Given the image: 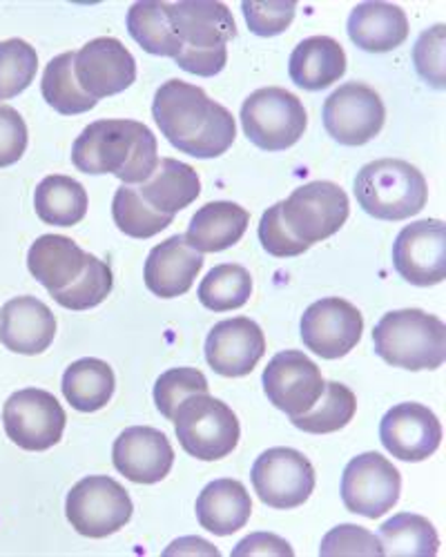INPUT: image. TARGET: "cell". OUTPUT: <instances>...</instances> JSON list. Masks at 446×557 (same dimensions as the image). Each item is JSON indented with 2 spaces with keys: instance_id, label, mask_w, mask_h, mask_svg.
Instances as JSON below:
<instances>
[{
  "instance_id": "obj_1",
  "label": "cell",
  "mask_w": 446,
  "mask_h": 557,
  "mask_svg": "<svg viewBox=\"0 0 446 557\" xmlns=\"http://www.w3.org/2000/svg\"><path fill=\"white\" fill-rule=\"evenodd\" d=\"M152 116L168 141L195 159L226 154L237 136L235 119L226 108L208 99L201 87L178 78L157 89Z\"/></svg>"
},
{
  "instance_id": "obj_2",
  "label": "cell",
  "mask_w": 446,
  "mask_h": 557,
  "mask_svg": "<svg viewBox=\"0 0 446 557\" xmlns=\"http://www.w3.org/2000/svg\"><path fill=\"white\" fill-rule=\"evenodd\" d=\"M157 136L129 119L89 123L72 148V163L85 174H114L123 183H146L157 165Z\"/></svg>"
},
{
  "instance_id": "obj_3",
  "label": "cell",
  "mask_w": 446,
  "mask_h": 557,
  "mask_svg": "<svg viewBox=\"0 0 446 557\" xmlns=\"http://www.w3.org/2000/svg\"><path fill=\"white\" fill-rule=\"evenodd\" d=\"M375 352L405 370H435L446 359V326L435 314L418 308L393 310L373 331Z\"/></svg>"
},
{
  "instance_id": "obj_4",
  "label": "cell",
  "mask_w": 446,
  "mask_h": 557,
  "mask_svg": "<svg viewBox=\"0 0 446 557\" xmlns=\"http://www.w3.org/2000/svg\"><path fill=\"white\" fill-rule=\"evenodd\" d=\"M355 197L373 219L401 221L424 210L429 188L416 165L399 159H380L357 172Z\"/></svg>"
},
{
  "instance_id": "obj_5",
  "label": "cell",
  "mask_w": 446,
  "mask_h": 557,
  "mask_svg": "<svg viewBox=\"0 0 446 557\" xmlns=\"http://www.w3.org/2000/svg\"><path fill=\"white\" fill-rule=\"evenodd\" d=\"M174 431L182 448L201 459L216 461L228 457L239 444V420L228 404L206 395H193L178 406Z\"/></svg>"
},
{
  "instance_id": "obj_6",
  "label": "cell",
  "mask_w": 446,
  "mask_h": 557,
  "mask_svg": "<svg viewBox=\"0 0 446 557\" xmlns=\"http://www.w3.org/2000/svg\"><path fill=\"white\" fill-rule=\"evenodd\" d=\"M306 110L301 101L282 87H263L241 106V125L250 144L261 150L280 152L293 148L306 132Z\"/></svg>"
},
{
  "instance_id": "obj_7",
  "label": "cell",
  "mask_w": 446,
  "mask_h": 557,
  "mask_svg": "<svg viewBox=\"0 0 446 557\" xmlns=\"http://www.w3.org/2000/svg\"><path fill=\"white\" fill-rule=\"evenodd\" d=\"M127 491L106 475H92L72 486L65 516L74 531L89 540H101L121 531L132 518Z\"/></svg>"
},
{
  "instance_id": "obj_8",
  "label": "cell",
  "mask_w": 446,
  "mask_h": 557,
  "mask_svg": "<svg viewBox=\"0 0 446 557\" xmlns=\"http://www.w3.org/2000/svg\"><path fill=\"white\" fill-rule=\"evenodd\" d=\"M280 206L286 227L308 246L339 232L350 210L346 193L331 181L306 183Z\"/></svg>"
},
{
  "instance_id": "obj_9",
  "label": "cell",
  "mask_w": 446,
  "mask_h": 557,
  "mask_svg": "<svg viewBox=\"0 0 446 557\" xmlns=\"http://www.w3.org/2000/svg\"><path fill=\"white\" fill-rule=\"evenodd\" d=\"M65 410L59 399L40 388L14 393L3 408L8 437L23 450L40 453L57 446L65 431Z\"/></svg>"
},
{
  "instance_id": "obj_10",
  "label": "cell",
  "mask_w": 446,
  "mask_h": 557,
  "mask_svg": "<svg viewBox=\"0 0 446 557\" xmlns=\"http://www.w3.org/2000/svg\"><path fill=\"white\" fill-rule=\"evenodd\" d=\"M386 110L377 91L364 83H346L324 103V127L337 144L360 148L382 132Z\"/></svg>"
},
{
  "instance_id": "obj_11",
  "label": "cell",
  "mask_w": 446,
  "mask_h": 557,
  "mask_svg": "<svg viewBox=\"0 0 446 557\" xmlns=\"http://www.w3.org/2000/svg\"><path fill=\"white\" fill-rule=\"evenodd\" d=\"M399 471L380 453H364L348 461L342 478V499L355 516L377 520L397 504Z\"/></svg>"
},
{
  "instance_id": "obj_12",
  "label": "cell",
  "mask_w": 446,
  "mask_h": 557,
  "mask_svg": "<svg viewBox=\"0 0 446 557\" xmlns=\"http://www.w3.org/2000/svg\"><path fill=\"white\" fill-rule=\"evenodd\" d=\"M252 486L259 499L273 508H297L315 491V469L293 448H271L257 457Z\"/></svg>"
},
{
  "instance_id": "obj_13",
  "label": "cell",
  "mask_w": 446,
  "mask_h": 557,
  "mask_svg": "<svg viewBox=\"0 0 446 557\" xmlns=\"http://www.w3.org/2000/svg\"><path fill=\"white\" fill-rule=\"evenodd\" d=\"M393 265L405 282L429 288L446 278V225L424 219L399 232L393 246Z\"/></svg>"
},
{
  "instance_id": "obj_14",
  "label": "cell",
  "mask_w": 446,
  "mask_h": 557,
  "mask_svg": "<svg viewBox=\"0 0 446 557\" xmlns=\"http://www.w3.org/2000/svg\"><path fill=\"white\" fill-rule=\"evenodd\" d=\"M364 317L352 304L329 297L312 304L301 317V342L322 359H339L360 344Z\"/></svg>"
},
{
  "instance_id": "obj_15",
  "label": "cell",
  "mask_w": 446,
  "mask_h": 557,
  "mask_svg": "<svg viewBox=\"0 0 446 557\" xmlns=\"http://www.w3.org/2000/svg\"><path fill=\"white\" fill-rule=\"evenodd\" d=\"M324 386L318 363L299 350L277 352L263 370L265 397L288 417L308 412L320 401Z\"/></svg>"
},
{
  "instance_id": "obj_16",
  "label": "cell",
  "mask_w": 446,
  "mask_h": 557,
  "mask_svg": "<svg viewBox=\"0 0 446 557\" xmlns=\"http://www.w3.org/2000/svg\"><path fill=\"white\" fill-rule=\"evenodd\" d=\"M74 74L83 91L99 101L127 89L137 78V63L121 40L103 36L76 52Z\"/></svg>"
},
{
  "instance_id": "obj_17",
  "label": "cell",
  "mask_w": 446,
  "mask_h": 557,
  "mask_svg": "<svg viewBox=\"0 0 446 557\" xmlns=\"http://www.w3.org/2000/svg\"><path fill=\"white\" fill-rule=\"evenodd\" d=\"M263 352V331L248 317L219 321L206 339L208 366L221 377L250 375Z\"/></svg>"
},
{
  "instance_id": "obj_18",
  "label": "cell",
  "mask_w": 446,
  "mask_h": 557,
  "mask_svg": "<svg viewBox=\"0 0 446 557\" xmlns=\"http://www.w3.org/2000/svg\"><path fill=\"white\" fill-rule=\"evenodd\" d=\"M380 440L401 461H424L442 442V424L433 410L407 401L393 406L380 424Z\"/></svg>"
},
{
  "instance_id": "obj_19",
  "label": "cell",
  "mask_w": 446,
  "mask_h": 557,
  "mask_svg": "<svg viewBox=\"0 0 446 557\" xmlns=\"http://www.w3.org/2000/svg\"><path fill=\"white\" fill-rule=\"evenodd\" d=\"M112 461L125 480L134 484H157L170 473L174 450L161 431L134 426L116 437Z\"/></svg>"
},
{
  "instance_id": "obj_20",
  "label": "cell",
  "mask_w": 446,
  "mask_h": 557,
  "mask_svg": "<svg viewBox=\"0 0 446 557\" xmlns=\"http://www.w3.org/2000/svg\"><path fill=\"white\" fill-rule=\"evenodd\" d=\"M174 34L190 50H216L237 36V25L228 5L216 0H182L168 5Z\"/></svg>"
},
{
  "instance_id": "obj_21",
  "label": "cell",
  "mask_w": 446,
  "mask_h": 557,
  "mask_svg": "<svg viewBox=\"0 0 446 557\" xmlns=\"http://www.w3.org/2000/svg\"><path fill=\"white\" fill-rule=\"evenodd\" d=\"M57 335V317L36 297H16L0 310V344L18 355H40Z\"/></svg>"
},
{
  "instance_id": "obj_22",
  "label": "cell",
  "mask_w": 446,
  "mask_h": 557,
  "mask_svg": "<svg viewBox=\"0 0 446 557\" xmlns=\"http://www.w3.org/2000/svg\"><path fill=\"white\" fill-rule=\"evenodd\" d=\"M203 268V255L186 244L184 237H170L154 246L146 261V286L161 299L186 295Z\"/></svg>"
},
{
  "instance_id": "obj_23",
  "label": "cell",
  "mask_w": 446,
  "mask_h": 557,
  "mask_svg": "<svg viewBox=\"0 0 446 557\" xmlns=\"http://www.w3.org/2000/svg\"><path fill=\"white\" fill-rule=\"evenodd\" d=\"M348 36L364 52L386 54L409 38V18L391 3H360L350 12Z\"/></svg>"
},
{
  "instance_id": "obj_24",
  "label": "cell",
  "mask_w": 446,
  "mask_h": 557,
  "mask_svg": "<svg viewBox=\"0 0 446 557\" xmlns=\"http://www.w3.org/2000/svg\"><path fill=\"white\" fill-rule=\"evenodd\" d=\"M87 257L89 255L67 237L42 235L29 248L27 268L36 282L52 295L76 282L85 270Z\"/></svg>"
},
{
  "instance_id": "obj_25",
  "label": "cell",
  "mask_w": 446,
  "mask_h": 557,
  "mask_svg": "<svg viewBox=\"0 0 446 557\" xmlns=\"http://www.w3.org/2000/svg\"><path fill=\"white\" fill-rule=\"evenodd\" d=\"M195 510L199 524L206 531L219 537H226L248 524L252 513V502L241 482L216 480L201 491Z\"/></svg>"
},
{
  "instance_id": "obj_26",
  "label": "cell",
  "mask_w": 446,
  "mask_h": 557,
  "mask_svg": "<svg viewBox=\"0 0 446 557\" xmlns=\"http://www.w3.org/2000/svg\"><path fill=\"white\" fill-rule=\"evenodd\" d=\"M248 223L250 214L241 206L233 201H212L193 216L184 239L201 255L223 252L241 242Z\"/></svg>"
},
{
  "instance_id": "obj_27",
  "label": "cell",
  "mask_w": 446,
  "mask_h": 557,
  "mask_svg": "<svg viewBox=\"0 0 446 557\" xmlns=\"http://www.w3.org/2000/svg\"><path fill=\"white\" fill-rule=\"evenodd\" d=\"M288 70L297 87L320 91L346 74V54L335 38L312 36L297 45Z\"/></svg>"
},
{
  "instance_id": "obj_28",
  "label": "cell",
  "mask_w": 446,
  "mask_h": 557,
  "mask_svg": "<svg viewBox=\"0 0 446 557\" xmlns=\"http://www.w3.org/2000/svg\"><path fill=\"white\" fill-rule=\"evenodd\" d=\"M201 193V181L193 165L176 159H161L154 174L141 183V199L161 214L174 216L178 210L197 201Z\"/></svg>"
},
{
  "instance_id": "obj_29",
  "label": "cell",
  "mask_w": 446,
  "mask_h": 557,
  "mask_svg": "<svg viewBox=\"0 0 446 557\" xmlns=\"http://www.w3.org/2000/svg\"><path fill=\"white\" fill-rule=\"evenodd\" d=\"M114 370L101 359H78L63 375V395L78 412H97L114 395Z\"/></svg>"
},
{
  "instance_id": "obj_30",
  "label": "cell",
  "mask_w": 446,
  "mask_h": 557,
  "mask_svg": "<svg viewBox=\"0 0 446 557\" xmlns=\"http://www.w3.org/2000/svg\"><path fill=\"white\" fill-rule=\"evenodd\" d=\"M34 210L42 223L70 227L87 214V193L83 185L65 174L45 176L34 195Z\"/></svg>"
},
{
  "instance_id": "obj_31",
  "label": "cell",
  "mask_w": 446,
  "mask_h": 557,
  "mask_svg": "<svg viewBox=\"0 0 446 557\" xmlns=\"http://www.w3.org/2000/svg\"><path fill=\"white\" fill-rule=\"evenodd\" d=\"M127 32L148 54L176 59L184 50V42L172 29L168 16V3L161 0H144L134 3L127 12Z\"/></svg>"
},
{
  "instance_id": "obj_32",
  "label": "cell",
  "mask_w": 446,
  "mask_h": 557,
  "mask_svg": "<svg viewBox=\"0 0 446 557\" xmlns=\"http://www.w3.org/2000/svg\"><path fill=\"white\" fill-rule=\"evenodd\" d=\"M74 57L76 52L59 54L54 61L48 63V67H45V74L40 81L42 99L48 101V106H52L59 114H65V116L89 112L99 103L78 85L74 74Z\"/></svg>"
},
{
  "instance_id": "obj_33",
  "label": "cell",
  "mask_w": 446,
  "mask_h": 557,
  "mask_svg": "<svg viewBox=\"0 0 446 557\" xmlns=\"http://www.w3.org/2000/svg\"><path fill=\"white\" fill-rule=\"evenodd\" d=\"M380 542L384 555L431 557L439 548L437 531L433 524L413 513H397L380 527Z\"/></svg>"
},
{
  "instance_id": "obj_34",
  "label": "cell",
  "mask_w": 446,
  "mask_h": 557,
  "mask_svg": "<svg viewBox=\"0 0 446 557\" xmlns=\"http://www.w3.org/2000/svg\"><path fill=\"white\" fill-rule=\"evenodd\" d=\"M357 410V399L355 393L337 382H329L324 386V393L320 397V406H312L303 414L290 417V422L295 429L312 435H326L344 429Z\"/></svg>"
},
{
  "instance_id": "obj_35",
  "label": "cell",
  "mask_w": 446,
  "mask_h": 557,
  "mask_svg": "<svg viewBox=\"0 0 446 557\" xmlns=\"http://www.w3.org/2000/svg\"><path fill=\"white\" fill-rule=\"evenodd\" d=\"M252 276L244 265L221 263L212 268L199 286V301L214 312H228L248 304Z\"/></svg>"
},
{
  "instance_id": "obj_36",
  "label": "cell",
  "mask_w": 446,
  "mask_h": 557,
  "mask_svg": "<svg viewBox=\"0 0 446 557\" xmlns=\"http://www.w3.org/2000/svg\"><path fill=\"white\" fill-rule=\"evenodd\" d=\"M112 216L121 232H125L132 239H150L165 230L174 216L161 214L154 208H150L141 195L129 188V185H121L112 201Z\"/></svg>"
},
{
  "instance_id": "obj_37",
  "label": "cell",
  "mask_w": 446,
  "mask_h": 557,
  "mask_svg": "<svg viewBox=\"0 0 446 557\" xmlns=\"http://www.w3.org/2000/svg\"><path fill=\"white\" fill-rule=\"evenodd\" d=\"M114 286V276L112 270L106 261L97 259L95 255L87 257L85 270L80 272V276L72 286H67L65 290L52 293V299L57 304H61L67 310H89L97 308L99 304H103L108 299V295L112 293Z\"/></svg>"
},
{
  "instance_id": "obj_38",
  "label": "cell",
  "mask_w": 446,
  "mask_h": 557,
  "mask_svg": "<svg viewBox=\"0 0 446 557\" xmlns=\"http://www.w3.org/2000/svg\"><path fill=\"white\" fill-rule=\"evenodd\" d=\"M38 57L29 42L10 38L0 42V101L14 99L32 85Z\"/></svg>"
},
{
  "instance_id": "obj_39",
  "label": "cell",
  "mask_w": 446,
  "mask_h": 557,
  "mask_svg": "<svg viewBox=\"0 0 446 557\" xmlns=\"http://www.w3.org/2000/svg\"><path fill=\"white\" fill-rule=\"evenodd\" d=\"M208 380L197 368H172L163 373L154 384V404L165 420H174V414L193 395H206Z\"/></svg>"
},
{
  "instance_id": "obj_40",
  "label": "cell",
  "mask_w": 446,
  "mask_h": 557,
  "mask_svg": "<svg viewBox=\"0 0 446 557\" xmlns=\"http://www.w3.org/2000/svg\"><path fill=\"white\" fill-rule=\"evenodd\" d=\"M259 242L263 250L273 257H299L303 255L310 246L299 242L293 232L286 227L282 219V206L268 208L259 221Z\"/></svg>"
},
{
  "instance_id": "obj_41",
  "label": "cell",
  "mask_w": 446,
  "mask_h": 557,
  "mask_svg": "<svg viewBox=\"0 0 446 557\" xmlns=\"http://www.w3.org/2000/svg\"><path fill=\"white\" fill-rule=\"evenodd\" d=\"M322 555H382V542L371 531L352 524L335 527L326 533L322 546Z\"/></svg>"
},
{
  "instance_id": "obj_42",
  "label": "cell",
  "mask_w": 446,
  "mask_h": 557,
  "mask_svg": "<svg viewBox=\"0 0 446 557\" xmlns=\"http://www.w3.org/2000/svg\"><path fill=\"white\" fill-rule=\"evenodd\" d=\"M444 25L426 29L416 42L413 59L420 76L435 89H444Z\"/></svg>"
},
{
  "instance_id": "obj_43",
  "label": "cell",
  "mask_w": 446,
  "mask_h": 557,
  "mask_svg": "<svg viewBox=\"0 0 446 557\" xmlns=\"http://www.w3.org/2000/svg\"><path fill=\"white\" fill-rule=\"evenodd\" d=\"M241 12L246 16L248 29L255 36L271 38L286 32L295 18V3H244Z\"/></svg>"
},
{
  "instance_id": "obj_44",
  "label": "cell",
  "mask_w": 446,
  "mask_h": 557,
  "mask_svg": "<svg viewBox=\"0 0 446 557\" xmlns=\"http://www.w3.org/2000/svg\"><path fill=\"white\" fill-rule=\"evenodd\" d=\"M27 150L25 119L10 106H0V168L21 161Z\"/></svg>"
},
{
  "instance_id": "obj_45",
  "label": "cell",
  "mask_w": 446,
  "mask_h": 557,
  "mask_svg": "<svg viewBox=\"0 0 446 557\" xmlns=\"http://www.w3.org/2000/svg\"><path fill=\"white\" fill-rule=\"evenodd\" d=\"M174 63L184 72H190L195 76H214L219 74L228 63V50L216 48V50H190L184 45L182 54L174 59Z\"/></svg>"
},
{
  "instance_id": "obj_46",
  "label": "cell",
  "mask_w": 446,
  "mask_h": 557,
  "mask_svg": "<svg viewBox=\"0 0 446 557\" xmlns=\"http://www.w3.org/2000/svg\"><path fill=\"white\" fill-rule=\"evenodd\" d=\"M233 555H293V548L280 535L250 533L237 544Z\"/></svg>"
},
{
  "instance_id": "obj_47",
  "label": "cell",
  "mask_w": 446,
  "mask_h": 557,
  "mask_svg": "<svg viewBox=\"0 0 446 557\" xmlns=\"http://www.w3.org/2000/svg\"><path fill=\"white\" fill-rule=\"evenodd\" d=\"M165 553H212V555H219V550H216L212 544H208V542H203V540H199V537H184V540H178V542L170 544V546L165 548Z\"/></svg>"
}]
</instances>
